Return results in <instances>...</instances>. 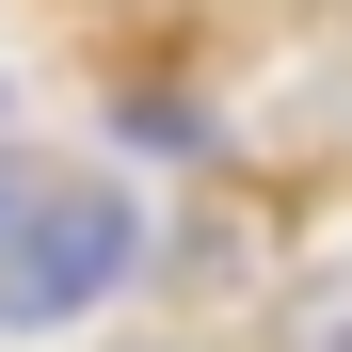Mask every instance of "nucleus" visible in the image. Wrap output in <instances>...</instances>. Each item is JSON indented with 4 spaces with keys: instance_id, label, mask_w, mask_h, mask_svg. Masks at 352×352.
I'll use <instances>...</instances> for the list:
<instances>
[{
    "instance_id": "nucleus-1",
    "label": "nucleus",
    "mask_w": 352,
    "mask_h": 352,
    "mask_svg": "<svg viewBox=\"0 0 352 352\" xmlns=\"http://www.w3.org/2000/svg\"><path fill=\"white\" fill-rule=\"evenodd\" d=\"M160 224L129 176L96 160H48V144H0V336H80L144 288Z\"/></svg>"
},
{
    "instance_id": "nucleus-2",
    "label": "nucleus",
    "mask_w": 352,
    "mask_h": 352,
    "mask_svg": "<svg viewBox=\"0 0 352 352\" xmlns=\"http://www.w3.org/2000/svg\"><path fill=\"white\" fill-rule=\"evenodd\" d=\"M256 352H352V256H320V272H288L272 305H256Z\"/></svg>"
},
{
    "instance_id": "nucleus-3",
    "label": "nucleus",
    "mask_w": 352,
    "mask_h": 352,
    "mask_svg": "<svg viewBox=\"0 0 352 352\" xmlns=\"http://www.w3.org/2000/svg\"><path fill=\"white\" fill-rule=\"evenodd\" d=\"M112 144H144V160H208V112L176 96V80H112Z\"/></svg>"
},
{
    "instance_id": "nucleus-4",
    "label": "nucleus",
    "mask_w": 352,
    "mask_h": 352,
    "mask_svg": "<svg viewBox=\"0 0 352 352\" xmlns=\"http://www.w3.org/2000/svg\"><path fill=\"white\" fill-rule=\"evenodd\" d=\"M0 112H16V80H0Z\"/></svg>"
}]
</instances>
